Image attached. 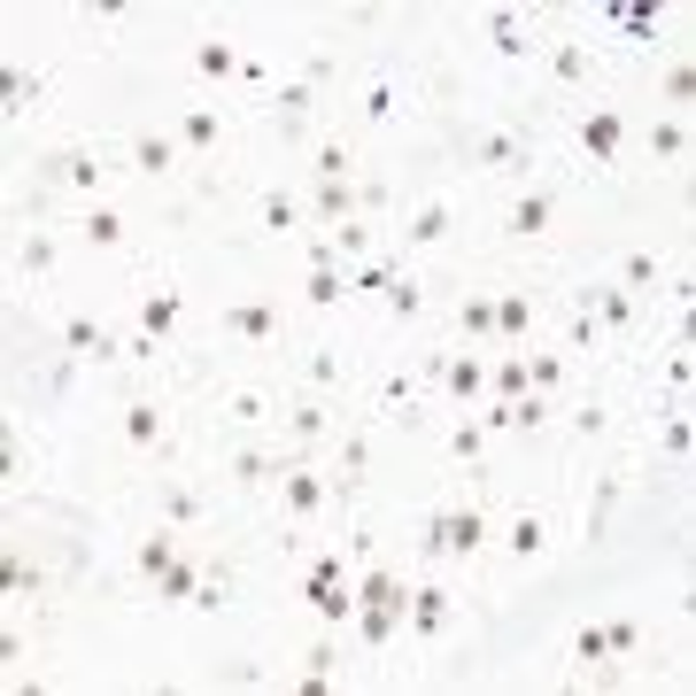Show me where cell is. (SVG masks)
I'll use <instances>...</instances> for the list:
<instances>
[{"instance_id": "obj_1", "label": "cell", "mask_w": 696, "mask_h": 696, "mask_svg": "<svg viewBox=\"0 0 696 696\" xmlns=\"http://www.w3.org/2000/svg\"><path fill=\"white\" fill-rule=\"evenodd\" d=\"M620 488H627V472H603L596 480V495H588V511H580V542L596 550L603 535H612V511H620Z\"/></svg>"}, {"instance_id": "obj_2", "label": "cell", "mask_w": 696, "mask_h": 696, "mask_svg": "<svg viewBox=\"0 0 696 696\" xmlns=\"http://www.w3.org/2000/svg\"><path fill=\"white\" fill-rule=\"evenodd\" d=\"M433 380H442L449 403H465V410L488 395V364H480V357H442V364H433Z\"/></svg>"}, {"instance_id": "obj_3", "label": "cell", "mask_w": 696, "mask_h": 696, "mask_svg": "<svg viewBox=\"0 0 696 696\" xmlns=\"http://www.w3.org/2000/svg\"><path fill=\"white\" fill-rule=\"evenodd\" d=\"M527 325H535L527 287H503V295H495V348H518V340H527Z\"/></svg>"}, {"instance_id": "obj_4", "label": "cell", "mask_w": 696, "mask_h": 696, "mask_svg": "<svg viewBox=\"0 0 696 696\" xmlns=\"http://www.w3.org/2000/svg\"><path fill=\"white\" fill-rule=\"evenodd\" d=\"M480 550H488V511L480 503L449 511V557H480Z\"/></svg>"}, {"instance_id": "obj_5", "label": "cell", "mask_w": 696, "mask_h": 696, "mask_svg": "<svg viewBox=\"0 0 696 696\" xmlns=\"http://www.w3.org/2000/svg\"><path fill=\"white\" fill-rule=\"evenodd\" d=\"M620 140H627V124H620V109H596V117L580 124V147H588L596 163H612V155H620Z\"/></svg>"}, {"instance_id": "obj_6", "label": "cell", "mask_w": 696, "mask_h": 696, "mask_svg": "<svg viewBox=\"0 0 696 696\" xmlns=\"http://www.w3.org/2000/svg\"><path fill=\"white\" fill-rule=\"evenodd\" d=\"M124 442L132 449H163V403H147V395L124 403Z\"/></svg>"}, {"instance_id": "obj_7", "label": "cell", "mask_w": 696, "mask_h": 696, "mask_svg": "<svg viewBox=\"0 0 696 696\" xmlns=\"http://www.w3.org/2000/svg\"><path fill=\"white\" fill-rule=\"evenodd\" d=\"M179 140H187V147H202V155H209V147H225V117H217V109H209V101H194V109H187V117H179Z\"/></svg>"}, {"instance_id": "obj_8", "label": "cell", "mask_w": 696, "mask_h": 696, "mask_svg": "<svg viewBox=\"0 0 696 696\" xmlns=\"http://www.w3.org/2000/svg\"><path fill=\"white\" fill-rule=\"evenodd\" d=\"M488 47H495L503 62H527V55H535V39H527V24H518V16H503V9L488 16Z\"/></svg>"}, {"instance_id": "obj_9", "label": "cell", "mask_w": 696, "mask_h": 696, "mask_svg": "<svg viewBox=\"0 0 696 696\" xmlns=\"http://www.w3.org/2000/svg\"><path fill=\"white\" fill-rule=\"evenodd\" d=\"M410 627L418 635H442L449 627V588H410Z\"/></svg>"}, {"instance_id": "obj_10", "label": "cell", "mask_w": 696, "mask_h": 696, "mask_svg": "<svg viewBox=\"0 0 696 696\" xmlns=\"http://www.w3.org/2000/svg\"><path fill=\"white\" fill-rule=\"evenodd\" d=\"M357 603H380V612H410V580H395V573H364V580H357Z\"/></svg>"}, {"instance_id": "obj_11", "label": "cell", "mask_w": 696, "mask_h": 696, "mask_svg": "<svg viewBox=\"0 0 696 696\" xmlns=\"http://www.w3.org/2000/svg\"><path fill=\"white\" fill-rule=\"evenodd\" d=\"M472 155H480L488 170H518V163H527V140H518V132H480Z\"/></svg>"}, {"instance_id": "obj_12", "label": "cell", "mask_w": 696, "mask_h": 696, "mask_svg": "<svg viewBox=\"0 0 696 696\" xmlns=\"http://www.w3.org/2000/svg\"><path fill=\"white\" fill-rule=\"evenodd\" d=\"M457 325H465V340H472V348H488V340H495V295H480V287H472V295H465V310H457Z\"/></svg>"}, {"instance_id": "obj_13", "label": "cell", "mask_w": 696, "mask_h": 696, "mask_svg": "<svg viewBox=\"0 0 696 696\" xmlns=\"http://www.w3.org/2000/svg\"><path fill=\"white\" fill-rule=\"evenodd\" d=\"M310 94H317L310 77H295V85H279V94H272V109H279V132H287V140L302 132V117H310Z\"/></svg>"}, {"instance_id": "obj_14", "label": "cell", "mask_w": 696, "mask_h": 696, "mask_svg": "<svg viewBox=\"0 0 696 696\" xmlns=\"http://www.w3.org/2000/svg\"><path fill=\"white\" fill-rule=\"evenodd\" d=\"M550 209H557L550 194H527V202L511 209V225H503V232H511V240H542V232H550Z\"/></svg>"}, {"instance_id": "obj_15", "label": "cell", "mask_w": 696, "mask_h": 696, "mask_svg": "<svg viewBox=\"0 0 696 696\" xmlns=\"http://www.w3.org/2000/svg\"><path fill=\"white\" fill-rule=\"evenodd\" d=\"M503 542H511V557H542V542H550V518H542V511H518Z\"/></svg>"}, {"instance_id": "obj_16", "label": "cell", "mask_w": 696, "mask_h": 696, "mask_svg": "<svg viewBox=\"0 0 696 696\" xmlns=\"http://www.w3.org/2000/svg\"><path fill=\"white\" fill-rule=\"evenodd\" d=\"M217 410H225L232 425H255V418H272V395H264V387H225Z\"/></svg>"}, {"instance_id": "obj_17", "label": "cell", "mask_w": 696, "mask_h": 696, "mask_svg": "<svg viewBox=\"0 0 696 696\" xmlns=\"http://www.w3.org/2000/svg\"><path fill=\"white\" fill-rule=\"evenodd\" d=\"M317 503H325V480H317L310 465H287V511H295V518H310Z\"/></svg>"}, {"instance_id": "obj_18", "label": "cell", "mask_w": 696, "mask_h": 696, "mask_svg": "<svg viewBox=\"0 0 696 696\" xmlns=\"http://www.w3.org/2000/svg\"><path fill=\"white\" fill-rule=\"evenodd\" d=\"M77 232H85V248H124V232H132V225L101 202V209H85V225H77Z\"/></svg>"}, {"instance_id": "obj_19", "label": "cell", "mask_w": 696, "mask_h": 696, "mask_svg": "<svg viewBox=\"0 0 696 696\" xmlns=\"http://www.w3.org/2000/svg\"><path fill=\"white\" fill-rule=\"evenodd\" d=\"M272 325H279V317H272L264 302H232V310H225V333H240V340H272Z\"/></svg>"}, {"instance_id": "obj_20", "label": "cell", "mask_w": 696, "mask_h": 696, "mask_svg": "<svg viewBox=\"0 0 696 696\" xmlns=\"http://www.w3.org/2000/svg\"><path fill=\"white\" fill-rule=\"evenodd\" d=\"M62 348L70 357H109V333L94 317H62Z\"/></svg>"}, {"instance_id": "obj_21", "label": "cell", "mask_w": 696, "mask_h": 696, "mask_svg": "<svg viewBox=\"0 0 696 696\" xmlns=\"http://www.w3.org/2000/svg\"><path fill=\"white\" fill-rule=\"evenodd\" d=\"M194 70H202V77H240L248 62H240L225 39H194Z\"/></svg>"}, {"instance_id": "obj_22", "label": "cell", "mask_w": 696, "mask_h": 696, "mask_svg": "<svg viewBox=\"0 0 696 696\" xmlns=\"http://www.w3.org/2000/svg\"><path fill=\"white\" fill-rule=\"evenodd\" d=\"M550 70H557L565 85H588V77H596V55L573 47V39H557V47H550Z\"/></svg>"}, {"instance_id": "obj_23", "label": "cell", "mask_w": 696, "mask_h": 696, "mask_svg": "<svg viewBox=\"0 0 696 696\" xmlns=\"http://www.w3.org/2000/svg\"><path fill=\"white\" fill-rule=\"evenodd\" d=\"M140 333H155V340L179 333V295H147L140 302Z\"/></svg>"}, {"instance_id": "obj_24", "label": "cell", "mask_w": 696, "mask_h": 696, "mask_svg": "<svg viewBox=\"0 0 696 696\" xmlns=\"http://www.w3.org/2000/svg\"><path fill=\"white\" fill-rule=\"evenodd\" d=\"M225 472H232L240 488H264V480H272V472H287V465H272L264 449H232V457H225Z\"/></svg>"}, {"instance_id": "obj_25", "label": "cell", "mask_w": 696, "mask_h": 696, "mask_svg": "<svg viewBox=\"0 0 696 696\" xmlns=\"http://www.w3.org/2000/svg\"><path fill=\"white\" fill-rule=\"evenodd\" d=\"M101 170H109L101 155H85V147H70V155H62V187H77V194H94V187H101Z\"/></svg>"}, {"instance_id": "obj_26", "label": "cell", "mask_w": 696, "mask_h": 696, "mask_svg": "<svg viewBox=\"0 0 696 696\" xmlns=\"http://www.w3.org/2000/svg\"><path fill=\"white\" fill-rule=\"evenodd\" d=\"M488 395H503V403H511V395H527V348H511V357L488 372Z\"/></svg>"}, {"instance_id": "obj_27", "label": "cell", "mask_w": 696, "mask_h": 696, "mask_svg": "<svg viewBox=\"0 0 696 696\" xmlns=\"http://www.w3.org/2000/svg\"><path fill=\"white\" fill-rule=\"evenodd\" d=\"M264 232H279V240H287V232H302V202L272 187V194H264Z\"/></svg>"}, {"instance_id": "obj_28", "label": "cell", "mask_w": 696, "mask_h": 696, "mask_svg": "<svg viewBox=\"0 0 696 696\" xmlns=\"http://www.w3.org/2000/svg\"><path fill=\"white\" fill-rule=\"evenodd\" d=\"M340 295H348V279H340V272H333V264H317V272H310V279H302V302H310V310H333V302H340Z\"/></svg>"}, {"instance_id": "obj_29", "label": "cell", "mask_w": 696, "mask_h": 696, "mask_svg": "<svg viewBox=\"0 0 696 696\" xmlns=\"http://www.w3.org/2000/svg\"><path fill=\"white\" fill-rule=\"evenodd\" d=\"M155 580H163V603H194V588H202V573H194L187 557H170Z\"/></svg>"}, {"instance_id": "obj_30", "label": "cell", "mask_w": 696, "mask_h": 696, "mask_svg": "<svg viewBox=\"0 0 696 696\" xmlns=\"http://www.w3.org/2000/svg\"><path fill=\"white\" fill-rule=\"evenodd\" d=\"M527 387H535V395H557V387H565V357H557V348L527 357Z\"/></svg>"}, {"instance_id": "obj_31", "label": "cell", "mask_w": 696, "mask_h": 696, "mask_svg": "<svg viewBox=\"0 0 696 696\" xmlns=\"http://www.w3.org/2000/svg\"><path fill=\"white\" fill-rule=\"evenodd\" d=\"M380 410H387V418H418V387H410L403 372H387V380H380Z\"/></svg>"}, {"instance_id": "obj_32", "label": "cell", "mask_w": 696, "mask_h": 696, "mask_svg": "<svg viewBox=\"0 0 696 696\" xmlns=\"http://www.w3.org/2000/svg\"><path fill=\"white\" fill-rule=\"evenodd\" d=\"M511 425H518V433H542V425H550V395H535V387L511 395Z\"/></svg>"}, {"instance_id": "obj_33", "label": "cell", "mask_w": 696, "mask_h": 696, "mask_svg": "<svg viewBox=\"0 0 696 696\" xmlns=\"http://www.w3.org/2000/svg\"><path fill=\"white\" fill-rule=\"evenodd\" d=\"M340 380H348L340 348H333V340H317V348H310V387H340Z\"/></svg>"}, {"instance_id": "obj_34", "label": "cell", "mask_w": 696, "mask_h": 696, "mask_svg": "<svg viewBox=\"0 0 696 696\" xmlns=\"http://www.w3.org/2000/svg\"><path fill=\"white\" fill-rule=\"evenodd\" d=\"M410 240L425 248V240H449V202H425L418 217H410Z\"/></svg>"}, {"instance_id": "obj_35", "label": "cell", "mask_w": 696, "mask_h": 696, "mask_svg": "<svg viewBox=\"0 0 696 696\" xmlns=\"http://www.w3.org/2000/svg\"><path fill=\"white\" fill-rule=\"evenodd\" d=\"M194 518H202L194 488H163V527H194Z\"/></svg>"}, {"instance_id": "obj_36", "label": "cell", "mask_w": 696, "mask_h": 696, "mask_svg": "<svg viewBox=\"0 0 696 696\" xmlns=\"http://www.w3.org/2000/svg\"><path fill=\"white\" fill-rule=\"evenodd\" d=\"M348 209H357V194H348V179L317 187V217H325V225H348Z\"/></svg>"}, {"instance_id": "obj_37", "label": "cell", "mask_w": 696, "mask_h": 696, "mask_svg": "<svg viewBox=\"0 0 696 696\" xmlns=\"http://www.w3.org/2000/svg\"><path fill=\"white\" fill-rule=\"evenodd\" d=\"M565 658H573V665H603V658H612V643H603V627H580V635L565 643Z\"/></svg>"}, {"instance_id": "obj_38", "label": "cell", "mask_w": 696, "mask_h": 696, "mask_svg": "<svg viewBox=\"0 0 696 696\" xmlns=\"http://www.w3.org/2000/svg\"><path fill=\"white\" fill-rule=\"evenodd\" d=\"M480 449H488V433H480V418H465V425L449 433V457H457V465H480Z\"/></svg>"}, {"instance_id": "obj_39", "label": "cell", "mask_w": 696, "mask_h": 696, "mask_svg": "<svg viewBox=\"0 0 696 696\" xmlns=\"http://www.w3.org/2000/svg\"><path fill=\"white\" fill-rule=\"evenodd\" d=\"M650 155H658V163H681V155H688V132H681V124H650Z\"/></svg>"}, {"instance_id": "obj_40", "label": "cell", "mask_w": 696, "mask_h": 696, "mask_svg": "<svg viewBox=\"0 0 696 696\" xmlns=\"http://www.w3.org/2000/svg\"><path fill=\"white\" fill-rule=\"evenodd\" d=\"M132 170H147V179H163V170H170V140H140V147H132Z\"/></svg>"}, {"instance_id": "obj_41", "label": "cell", "mask_w": 696, "mask_h": 696, "mask_svg": "<svg viewBox=\"0 0 696 696\" xmlns=\"http://www.w3.org/2000/svg\"><path fill=\"white\" fill-rule=\"evenodd\" d=\"M333 179H348V147H340V140L317 147V187H333Z\"/></svg>"}, {"instance_id": "obj_42", "label": "cell", "mask_w": 696, "mask_h": 696, "mask_svg": "<svg viewBox=\"0 0 696 696\" xmlns=\"http://www.w3.org/2000/svg\"><path fill=\"white\" fill-rule=\"evenodd\" d=\"M24 272H32V279H47V272H55V240H47V232H32V240H24Z\"/></svg>"}, {"instance_id": "obj_43", "label": "cell", "mask_w": 696, "mask_h": 696, "mask_svg": "<svg viewBox=\"0 0 696 696\" xmlns=\"http://www.w3.org/2000/svg\"><path fill=\"white\" fill-rule=\"evenodd\" d=\"M620 279H627V287H658V255H650V248H635L627 264H620Z\"/></svg>"}, {"instance_id": "obj_44", "label": "cell", "mask_w": 696, "mask_h": 696, "mask_svg": "<svg viewBox=\"0 0 696 696\" xmlns=\"http://www.w3.org/2000/svg\"><path fill=\"white\" fill-rule=\"evenodd\" d=\"M603 643H612V658H635V650H643V627H635V620H612V627H603Z\"/></svg>"}, {"instance_id": "obj_45", "label": "cell", "mask_w": 696, "mask_h": 696, "mask_svg": "<svg viewBox=\"0 0 696 696\" xmlns=\"http://www.w3.org/2000/svg\"><path fill=\"white\" fill-rule=\"evenodd\" d=\"M302 658H310V688H325V681H333V665H340V650H333V643H310Z\"/></svg>"}, {"instance_id": "obj_46", "label": "cell", "mask_w": 696, "mask_h": 696, "mask_svg": "<svg viewBox=\"0 0 696 696\" xmlns=\"http://www.w3.org/2000/svg\"><path fill=\"white\" fill-rule=\"evenodd\" d=\"M364 248H372L364 225H333V255H357V264H364Z\"/></svg>"}, {"instance_id": "obj_47", "label": "cell", "mask_w": 696, "mask_h": 696, "mask_svg": "<svg viewBox=\"0 0 696 696\" xmlns=\"http://www.w3.org/2000/svg\"><path fill=\"white\" fill-rule=\"evenodd\" d=\"M364 117H372V124H387V117H395V85H387V77H372V94H364Z\"/></svg>"}, {"instance_id": "obj_48", "label": "cell", "mask_w": 696, "mask_h": 696, "mask_svg": "<svg viewBox=\"0 0 696 696\" xmlns=\"http://www.w3.org/2000/svg\"><path fill=\"white\" fill-rule=\"evenodd\" d=\"M194 603H202V612H225V603H232V580H225V573H209V580L194 588Z\"/></svg>"}, {"instance_id": "obj_49", "label": "cell", "mask_w": 696, "mask_h": 696, "mask_svg": "<svg viewBox=\"0 0 696 696\" xmlns=\"http://www.w3.org/2000/svg\"><path fill=\"white\" fill-rule=\"evenodd\" d=\"M357 480H364V442L348 433V442H340V488H357Z\"/></svg>"}, {"instance_id": "obj_50", "label": "cell", "mask_w": 696, "mask_h": 696, "mask_svg": "<svg viewBox=\"0 0 696 696\" xmlns=\"http://www.w3.org/2000/svg\"><path fill=\"white\" fill-rule=\"evenodd\" d=\"M287 425L302 433V442H310V433H325V403H295V410H287Z\"/></svg>"}, {"instance_id": "obj_51", "label": "cell", "mask_w": 696, "mask_h": 696, "mask_svg": "<svg viewBox=\"0 0 696 696\" xmlns=\"http://www.w3.org/2000/svg\"><path fill=\"white\" fill-rule=\"evenodd\" d=\"M387 302H395L403 317H418V310H425V287H418V279H395V287H387Z\"/></svg>"}, {"instance_id": "obj_52", "label": "cell", "mask_w": 696, "mask_h": 696, "mask_svg": "<svg viewBox=\"0 0 696 696\" xmlns=\"http://www.w3.org/2000/svg\"><path fill=\"white\" fill-rule=\"evenodd\" d=\"M170 557H179V550H170V535H147V542H140V565H147V573H163Z\"/></svg>"}, {"instance_id": "obj_53", "label": "cell", "mask_w": 696, "mask_h": 696, "mask_svg": "<svg viewBox=\"0 0 696 696\" xmlns=\"http://www.w3.org/2000/svg\"><path fill=\"white\" fill-rule=\"evenodd\" d=\"M688 94H696V70L673 62V70H665V101H688Z\"/></svg>"}, {"instance_id": "obj_54", "label": "cell", "mask_w": 696, "mask_h": 696, "mask_svg": "<svg viewBox=\"0 0 696 696\" xmlns=\"http://www.w3.org/2000/svg\"><path fill=\"white\" fill-rule=\"evenodd\" d=\"M573 425H580V433H588V442H596V433H603V425H612V410H603V403H580V410H573Z\"/></svg>"}, {"instance_id": "obj_55", "label": "cell", "mask_w": 696, "mask_h": 696, "mask_svg": "<svg viewBox=\"0 0 696 696\" xmlns=\"http://www.w3.org/2000/svg\"><path fill=\"white\" fill-rule=\"evenodd\" d=\"M565 348H596V317H588V310H573V325H565Z\"/></svg>"}, {"instance_id": "obj_56", "label": "cell", "mask_w": 696, "mask_h": 696, "mask_svg": "<svg viewBox=\"0 0 696 696\" xmlns=\"http://www.w3.org/2000/svg\"><path fill=\"white\" fill-rule=\"evenodd\" d=\"M665 457H688V418H681V410L665 418Z\"/></svg>"}, {"instance_id": "obj_57", "label": "cell", "mask_w": 696, "mask_h": 696, "mask_svg": "<svg viewBox=\"0 0 696 696\" xmlns=\"http://www.w3.org/2000/svg\"><path fill=\"white\" fill-rule=\"evenodd\" d=\"M124 357H140V364H155V357H163V340H155V333H132V340H124Z\"/></svg>"}]
</instances>
